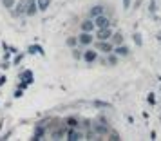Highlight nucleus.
Wrapping results in <instances>:
<instances>
[{"label": "nucleus", "instance_id": "3", "mask_svg": "<svg viewBox=\"0 0 161 141\" xmlns=\"http://www.w3.org/2000/svg\"><path fill=\"white\" fill-rule=\"evenodd\" d=\"M44 134H45L44 121H40V123L36 125V128H35V134H33V138H31V139H33V141H40V139H44Z\"/></svg>", "mask_w": 161, "mask_h": 141}, {"label": "nucleus", "instance_id": "14", "mask_svg": "<svg viewBox=\"0 0 161 141\" xmlns=\"http://www.w3.org/2000/svg\"><path fill=\"white\" fill-rule=\"evenodd\" d=\"M49 4H51V0H36V6L40 11H45V9L49 8Z\"/></svg>", "mask_w": 161, "mask_h": 141}, {"label": "nucleus", "instance_id": "12", "mask_svg": "<svg viewBox=\"0 0 161 141\" xmlns=\"http://www.w3.org/2000/svg\"><path fill=\"white\" fill-rule=\"evenodd\" d=\"M92 107H96V109H110L112 105L109 101H103V100H94L92 101Z\"/></svg>", "mask_w": 161, "mask_h": 141}, {"label": "nucleus", "instance_id": "1", "mask_svg": "<svg viewBox=\"0 0 161 141\" xmlns=\"http://www.w3.org/2000/svg\"><path fill=\"white\" fill-rule=\"evenodd\" d=\"M92 128H94V132L98 134V136L109 134V125H107V121H105V119H100L98 123H94V125H92Z\"/></svg>", "mask_w": 161, "mask_h": 141}, {"label": "nucleus", "instance_id": "13", "mask_svg": "<svg viewBox=\"0 0 161 141\" xmlns=\"http://www.w3.org/2000/svg\"><path fill=\"white\" fill-rule=\"evenodd\" d=\"M89 15H91V18H94V16H98V15H103V6H94V8H91Z\"/></svg>", "mask_w": 161, "mask_h": 141}, {"label": "nucleus", "instance_id": "23", "mask_svg": "<svg viewBox=\"0 0 161 141\" xmlns=\"http://www.w3.org/2000/svg\"><path fill=\"white\" fill-rule=\"evenodd\" d=\"M109 139H112V141H119L121 138H119V134H118V132H114V130H112V132L109 134Z\"/></svg>", "mask_w": 161, "mask_h": 141}, {"label": "nucleus", "instance_id": "26", "mask_svg": "<svg viewBox=\"0 0 161 141\" xmlns=\"http://www.w3.org/2000/svg\"><path fill=\"white\" fill-rule=\"evenodd\" d=\"M73 56H74V58H81V52L74 49V51H73Z\"/></svg>", "mask_w": 161, "mask_h": 141}, {"label": "nucleus", "instance_id": "18", "mask_svg": "<svg viewBox=\"0 0 161 141\" xmlns=\"http://www.w3.org/2000/svg\"><path fill=\"white\" fill-rule=\"evenodd\" d=\"M65 134V128H60V130H54L53 132V139H62V136Z\"/></svg>", "mask_w": 161, "mask_h": 141}, {"label": "nucleus", "instance_id": "4", "mask_svg": "<svg viewBox=\"0 0 161 141\" xmlns=\"http://www.w3.org/2000/svg\"><path fill=\"white\" fill-rule=\"evenodd\" d=\"M96 47H98V51L105 52V54H109V52H112V44H110L109 40H100Z\"/></svg>", "mask_w": 161, "mask_h": 141}, {"label": "nucleus", "instance_id": "17", "mask_svg": "<svg viewBox=\"0 0 161 141\" xmlns=\"http://www.w3.org/2000/svg\"><path fill=\"white\" fill-rule=\"evenodd\" d=\"M35 52L44 54V49H42V47H38V45H31V47H29V54H35Z\"/></svg>", "mask_w": 161, "mask_h": 141}, {"label": "nucleus", "instance_id": "22", "mask_svg": "<svg viewBox=\"0 0 161 141\" xmlns=\"http://www.w3.org/2000/svg\"><path fill=\"white\" fill-rule=\"evenodd\" d=\"M2 4H4V8L11 9L13 6H15V0H2Z\"/></svg>", "mask_w": 161, "mask_h": 141}, {"label": "nucleus", "instance_id": "6", "mask_svg": "<svg viewBox=\"0 0 161 141\" xmlns=\"http://www.w3.org/2000/svg\"><path fill=\"white\" fill-rule=\"evenodd\" d=\"M110 36H112V29H110V27L98 29V35H96V38H98V40H110Z\"/></svg>", "mask_w": 161, "mask_h": 141}, {"label": "nucleus", "instance_id": "28", "mask_svg": "<svg viewBox=\"0 0 161 141\" xmlns=\"http://www.w3.org/2000/svg\"><path fill=\"white\" fill-rule=\"evenodd\" d=\"M6 83V76H0V85H4Z\"/></svg>", "mask_w": 161, "mask_h": 141}, {"label": "nucleus", "instance_id": "25", "mask_svg": "<svg viewBox=\"0 0 161 141\" xmlns=\"http://www.w3.org/2000/svg\"><path fill=\"white\" fill-rule=\"evenodd\" d=\"M147 100H148V103H150V105H154V103H156V98H154V94H152V92L148 94V98H147Z\"/></svg>", "mask_w": 161, "mask_h": 141}, {"label": "nucleus", "instance_id": "9", "mask_svg": "<svg viewBox=\"0 0 161 141\" xmlns=\"http://www.w3.org/2000/svg\"><path fill=\"white\" fill-rule=\"evenodd\" d=\"M94 29H96V25H94V20H92V18H87V20L81 22V31H85V33H92Z\"/></svg>", "mask_w": 161, "mask_h": 141}, {"label": "nucleus", "instance_id": "11", "mask_svg": "<svg viewBox=\"0 0 161 141\" xmlns=\"http://www.w3.org/2000/svg\"><path fill=\"white\" fill-rule=\"evenodd\" d=\"M81 58L85 60L87 63H92V62H96V58H98V52L96 51H85L81 54Z\"/></svg>", "mask_w": 161, "mask_h": 141}, {"label": "nucleus", "instance_id": "15", "mask_svg": "<svg viewBox=\"0 0 161 141\" xmlns=\"http://www.w3.org/2000/svg\"><path fill=\"white\" fill-rule=\"evenodd\" d=\"M112 42H114V44L116 45H119V44H123V35H121V33H112Z\"/></svg>", "mask_w": 161, "mask_h": 141}, {"label": "nucleus", "instance_id": "27", "mask_svg": "<svg viewBox=\"0 0 161 141\" xmlns=\"http://www.w3.org/2000/svg\"><path fill=\"white\" fill-rule=\"evenodd\" d=\"M123 8H125V9L130 8V0H123Z\"/></svg>", "mask_w": 161, "mask_h": 141}, {"label": "nucleus", "instance_id": "5", "mask_svg": "<svg viewBox=\"0 0 161 141\" xmlns=\"http://www.w3.org/2000/svg\"><path fill=\"white\" fill-rule=\"evenodd\" d=\"M92 33H85V31H81V35L78 36V42H80L81 45H91L92 44Z\"/></svg>", "mask_w": 161, "mask_h": 141}, {"label": "nucleus", "instance_id": "24", "mask_svg": "<svg viewBox=\"0 0 161 141\" xmlns=\"http://www.w3.org/2000/svg\"><path fill=\"white\" fill-rule=\"evenodd\" d=\"M76 44H78V38H67V45L69 47H74Z\"/></svg>", "mask_w": 161, "mask_h": 141}, {"label": "nucleus", "instance_id": "8", "mask_svg": "<svg viewBox=\"0 0 161 141\" xmlns=\"http://www.w3.org/2000/svg\"><path fill=\"white\" fill-rule=\"evenodd\" d=\"M112 52L114 54H118V56H129V52H130V49L127 47V45H116V47H112Z\"/></svg>", "mask_w": 161, "mask_h": 141}, {"label": "nucleus", "instance_id": "19", "mask_svg": "<svg viewBox=\"0 0 161 141\" xmlns=\"http://www.w3.org/2000/svg\"><path fill=\"white\" fill-rule=\"evenodd\" d=\"M67 125L71 127V128H76V127H78V119L76 118H67Z\"/></svg>", "mask_w": 161, "mask_h": 141}, {"label": "nucleus", "instance_id": "10", "mask_svg": "<svg viewBox=\"0 0 161 141\" xmlns=\"http://www.w3.org/2000/svg\"><path fill=\"white\" fill-rule=\"evenodd\" d=\"M65 136H67V139H69V141H78V139H83V138H81V132H78L76 128H71V130H67Z\"/></svg>", "mask_w": 161, "mask_h": 141}, {"label": "nucleus", "instance_id": "2", "mask_svg": "<svg viewBox=\"0 0 161 141\" xmlns=\"http://www.w3.org/2000/svg\"><path fill=\"white\" fill-rule=\"evenodd\" d=\"M94 25L98 29H103V27H110V20L105 15H98L94 16Z\"/></svg>", "mask_w": 161, "mask_h": 141}, {"label": "nucleus", "instance_id": "16", "mask_svg": "<svg viewBox=\"0 0 161 141\" xmlns=\"http://www.w3.org/2000/svg\"><path fill=\"white\" fill-rule=\"evenodd\" d=\"M107 63H109V65H116L118 63V54L109 52V54H107Z\"/></svg>", "mask_w": 161, "mask_h": 141}, {"label": "nucleus", "instance_id": "20", "mask_svg": "<svg viewBox=\"0 0 161 141\" xmlns=\"http://www.w3.org/2000/svg\"><path fill=\"white\" fill-rule=\"evenodd\" d=\"M134 44L138 45V47H141V45H143V40H141V35H139V33H136V35H134Z\"/></svg>", "mask_w": 161, "mask_h": 141}, {"label": "nucleus", "instance_id": "7", "mask_svg": "<svg viewBox=\"0 0 161 141\" xmlns=\"http://www.w3.org/2000/svg\"><path fill=\"white\" fill-rule=\"evenodd\" d=\"M36 11H38L36 0H27V2H25V13H27L29 16H33Z\"/></svg>", "mask_w": 161, "mask_h": 141}, {"label": "nucleus", "instance_id": "21", "mask_svg": "<svg viewBox=\"0 0 161 141\" xmlns=\"http://www.w3.org/2000/svg\"><path fill=\"white\" fill-rule=\"evenodd\" d=\"M22 13H25V4H18V8H16V11H15V15H22Z\"/></svg>", "mask_w": 161, "mask_h": 141}]
</instances>
